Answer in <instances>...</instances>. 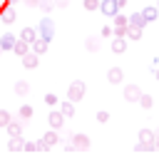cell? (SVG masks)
<instances>
[{"label": "cell", "mask_w": 159, "mask_h": 159, "mask_svg": "<svg viewBox=\"0 0 159 159\" xmlns=\"http://www.w3.org/2000/svg\"><path fill=\"white\" fill-rule=\"evenodd\" d=\"M152 149H157V134L152 129H142L139 142H137V152H152Z\"/></svg>", "instance_id": "6da1fadb"}, {"label": "cell", "mask_w": 159, "mask_h": 159, "mask_svg": "<svg viewBox=\"0 0 159 159\" xmlns=\"http://www.w3.org/2000/svg\"><path fill=\"white\" fill-rule=\"evenodd\" d=\"M84 94H87V84H84L82 80H75V82H70V87H67V97H70L72 102H80Z\"/></svg>", "instance_id": "7a4b0ae2"}, {"label": "cell", "mask_w": 159, "mask_h": 159, "mask_svg": "<svg viewBox=\"0 0 159 159\" xmlns=\"http://www.w3.org/2000/svg\"><path fill=\"white\" fill-rule=\"evenodd\" d=\"M37 32H40V37H45L50 42L55 37V22H52V17H42L40 25H37Z\"/></svg>", "instance_id": "3957f363"}, {"label": "cell", "mask_w": 159, "mask_h": 159, "mask_svg": "<svg viewBox=\"0 0 159 159\" xmlns=\"http://www.w3.org/2000/svg\"><path fill=\"white\" fill-rule=\"evenodd\" d=\"M99 10H102V15H107V17H114V15L122 10V5H119V0H102Z\"/></svg>", "instance_id": "277c9868"}, {"label": "cell", "mask_w": 159, "mask_h": 159, "mask_svg": "<svg viewBox=\"0 0 159 159\" xmlns=\"http://www.w3.org/2000/svg\"><path fill=\"white\" fill-rule=\"evenodd\" d=\"M127 27H129V17H124L122 12H117L114 15V35H119V37L124 35L127 37Z\"/></svg>", "instance_id": "5b68a950"}, {"label": "cell", "mask_w": 159, "mask_h": 159, "mask_svg": "<svg viewBox=\"0 0 159 159\" xmlns=\"http://www.w3.org/2000/svg\"><path fill=\"white\" fill-rule=\"evenodd\" d=\"M47 122H50L52 129H62V127H65V114H62V109H52V112L47 114Z\"/></svg>", "instance_id": "8992f818"}, {"label": "cell", "mask_w": 159, "mask_h": 159, "mask_svg": "<svg viewBox=\"0 0 159 159\" xmlns=\"http://www.w3.org/2000/svg\"><path fill=\"white\" fill-rule=\"evenodd\" d=\"M15 17H17V12H15V7H12L10 2L0 7V20H2L5 25H10V22H15Z\"/></svg>", "instance_id": "52a82bcc"}, {"label": "cell", "mask_w": 159, "mask_h": 159, "mask_svg": "<svg viewBox=\"0 0 159 159\" xmlns=\"http://www.w3.org/2000/svg\"><path fill=\"white\" fill-rule=\"evenodd\" d=\"M122 80H124L122 67H109V70H107V82H109V84H119Z\"/></svg>", "instance_id": "ba28073f"}, {"label": "cell", "mask_w": 159, "mask_h": 159, "mask_svg": "<svg viewBox=\"0 0 159 159\" xmlns=\"http://www.w3.org/2000/svg\"><path fill=\"white\" fill-rule=\"evenodd\" d=\"M139 97H142V89L137 84H127L124 87V99L127 102H139Z\"/></svg>", "instance_id": "9c48e42d"}, {"label": "cell", "mask_w": 159, "mask_h": 159, "mask_svg": "<svg viewBox=\"0 0 159 159\" xmlns=\"http://www.w3.org/2000/svg\"><path fill=\"white\" fill-rule=\"evenodd\" d=\"M15 55H20V57H25L27 52H32V45L27 42V40H22V37H17V42H15V50H12Z\"/></svg>", "instance_id": "30bf717a"}, {"label": "cell", "mask_w": 159, "mask_h": 159, "mask_svg": "<svg viewBox=\"0 0 159 159\" xmlns=\"http://www.w3.org/2000/svg\"><path fill=\"white\" fill-rule=\"evenodd\" d=\"M15 42H17V37L10 35V32H5V35L0 37V52H5V50H15Z\"/></svg>", "instance_id": "8fae6325"}, {"label": "cell", "mask_w": 159, "mask_h": 159, "mask_svg": "<svg viewBox=\"0 0 159 159\" xmlns=\"http://www.w3.org/2000/svg\"><path fill=\"white\" fill-rule=\"evenodd\" d=\"M147 22H149V20L144 17V12H142V10L129 15V25H134V27H142V30H144V27H147Z\"/></svg>", "instance_id": "7c38bea8"}, {"label": "cell", "mask_w": 159, "mask_h": 159, "mask_svg": "<svg viewBox=\"0 0 159 159\" xmlns=\"http://www.w3.org/2000/svg\"><path fill=\"white\" fill-rule=\"evenodd\" d=\"M124 50H127V37H124V35H122V37L114 35V40H112V52H114V55H122Z\"/></svg>", "instance_id": "4fadbf2b"}, {"label": "cell", "mask_w": 159, "mask_h": 159, "mask_svg": "<svg viewBox=\"0 0 159 159\" xmlns=\"http://www.w3.org/2000/svg\"><path fill=\"white\" fill-rule=\"evenodd\" d=\"M37 62H40V55H37V52H27V55L22 57V67H27V70H35Z\"/></svg>", "instance_id": "5bb4252c"}, {"label": "cell", "mask_w": 159, "mask_h": 159, "mask_svg": "<svg viewBox=\"0 0 159 159\" xmlns=\"http://www.w3.org/2000/svg\"><path fill=\"white\" fill-rule=\"evenodd\" d=\"M72 142H75V149H89V137L87 134H72Z\"/></svg>", "instance_id": "9a60e30c"}, {"label": "cell", "mask_w": 159, "mask_h": 159, "mask_svg": "<svg viewBox=\"0 0 159 159\" xmlns=\"http://www.w3.org/2000/svg\"><path fill=\"white\" fill-rule=\"evenodd\" d=\"M20 37H22V40H27V42L32 45V42H35L37 37H40V32H37L35 27H22V32H20Z\"/></svg>", "instance_id": "2e32d148"}, {"label": "cell", "mask_w": 159, "mask_h": 159, "mask_svg": "<svg viewBox=\"0 0 159 159\" xmlns=\"http://www.w3.org/2000/svg\"><path fill=\"white\" fill-rule=\"evenodd\" d=\"M47 47H50V42H47L45 37H37V40L32 42V52H37V55H45Z\"/></svg>", "instance_id": "e0dca14e"}, {"label": "cell", "mask_w": 159, "mask_h": 159, "mask_svg": "<svg viewBox=\"0 0 159 159\" xmlns=\"http://www.w3.org/2000/svg\"><path fill=\"white\" fill-rule=\"evenodd\" d=\"M7 149H10V152H22V149H25V139H22V137H10Z\"/></svg>", "instance_id": "ac0fdd59"}, {"label": "cell", "mask_w": 159, "mask_h": 159, "mask_svg": "<svg viewBox=\"0 0 159 159\" xmlns=\"http://www.w3.org/2000/svg\"><path fill=\"white\" fill-rule=\"evenodd\" d=\"M75 104H77V102H72V99L67 97V99H65V102L60 104V109H62V114H65V117H72V114H75Z\"/></svg>", "instance_id": "d6986e66"}, {"label": "cell", "mask_w": 159, "mask_h": 159, "mask_svg": "<svg viewBox=\"0 0 159 159\" xmlns=\"http://www.w3.org/2000/svg\"><path fill=\"white\" fill-rule=\"evenodd\" d=\"M5 129H7V134H10V137H20V134H22V124H20L17 119H12Z\"/></svg>", "instance_id": "ffe728a7"}, {"label": "cell", "mask_w": 159, "mask_h": 159, "mask_svg": "<svg viewBox=\"0 0 159 159\" xmlns=\"http://www.w3.org/2000/svg\"><path fill=\"white\" fill-rule=\"evenodd\" d=\"M57 132H60V129H50V132H47V134H45V137H42V139H45V144H47V147H55V144H57V142H60V134H57Z\"/></svg>", "instance_id": "44dd1931"}, {"label": "cell", "mask_w": 159, "mask_h": 159, "mask_svg": "<svg viewBox=\"0 0 159 159\" xmlns=\"http://www.w3.org/2000/svg\"><path fill=\"white\" fill-rule=\"evenodd\" d=\"M142 12H144V17H147L149 22H154V20L159 17V7H157V5H149V7H144Z\"/></svg>", "instance_id": "7402d4cb"}, {"label": "cell", "mask_w": 159, "mask_h": 159, "mask_svg": "<svg viewBox=\"0 0 159 159\" xmlns=\"http://www.w3.org/2000/svg\"><path fill=\"white\" fill-rule=\"evenodd\" d=\"M12 89H15V94H17V97H25V94L30 92V84H27L25 80H20V82H15V87H12Z\"/></svg>", "instance_id": "603a6c76"}, {"label": "cell", "mask_w": 159, "mask_h": 159, "mask_svg": "<svg viewBox=\"0 0 159 159\" xmlns=\"http://www.w3.org/2000/svg\"><path fill=\"white\" fill-rule=\"evenodd\" d=\"M127 37H129V40H142V27L129 25V27H127Z\"/></svg>", "instance_id": "cb8c5ba5"}, {"label": "cell", "mask_w": 159, "mask_h": 159, "mask_svg": "<svg viewBox=\"0 0 159 159\" xmlns=\"http://www.w3.org/2000/svg\"><path fill=\"white\" fill-rule=\"evenodd\" d=\"M84 47H87L89 52H97V50H99V37H87V40H84Z\"/></svg>", "instance_id": "d4e9b609"}, {"label": "cell", "mask_w": 159, "mask_h": 159, "mask_svg": "<svg viewBox=\"0 0 159 159\" xmlns=\"http://www.w3.org/2000/svg\"><path fill=\"white\" fill-rule=\"evenodd\" d=\"M17 114H20V119H22V122H27V119L32 117V107H30V104H22Z\"/></svg>", "instance_id": "484cf974"}, {"label": "cell", "mask_w": 159, "mask_h": 159, "mask_svg": "<svg viewBox=\"0 0 159 159\" xmlns=\"http://www.w3.org/2000/svg\"><path fill=\"white\" fill-rule=\"evenodd\" d=\"M139 104H142L144 109H149V107L154 104V99H152V94H144V92H142V97H139Z\"/></svg>", "instance_id": "4316f807"}, {"label": "cell", "mask_w": 159, "mask_h": 159, "mask_svg": "<svg viewBox=\"0 0 159 159\" xmlns=\"http://www.w3.org/2000/svg\"><path fill=\"white\" fill-rule=\"evenodd\" d=\"M12 122V117H10V112L7 109H0V127H7Z\"/></svg>", "instance_id": "83f0119b"}, {"label": "cell", "mask_w": 159, "mask_h": 159, "mask_svg": "<svg viewBox=\"0 0 159 159\" xmlns=\"http://www.w3.org/2000/svg\"><path fill=\"white\" fill-rule=\"evenodd\" d=\"M52 7H57L55 0H40V10H42V12H50Z\"/></svg>", "instance_id": "f1b7e54d"}, {"label": "cell", "mask_w": 159, "mask_h": 159, "mask_svg": "<svg viewBox=\"0 0 159 159\" xmlns=\"http://www.w3.org/2000/svg\"><path fill=\"white\" fill-rule=\"evenodd\" d=\"M102 0H84V10H99Z\"/></svg>", "instance_id": "f546056e"}, {"label": "cell", "mask_w": 159, "mask_h": 159, "mask_svg": "<svg viewBox=\"0 0 159 159\" xmlns=\"http://www.w3.org/2000/svg\"><path fill=\"white\" fill-rule=\"evenodd\" d=\"M97 122H99V124H107V122H109V112L99 109V112H97Z\"/></svg>", "instance_id": "4dcf8cb0"}, {"label": "cell", "mask_w": 159, "mask_h": 159, "mask_svg": "<svg viewBox=\"0 0 159 159\" xmlns=\"http://www.w3.org/2000/svg\"><path fill=\"white\" fill-rule=\"evenodd\" d=\"M45 104L55 107V104H57V94H52V92H50V94H45Z\"/></svg>", "instance_id": "1f68e13d"}, {"label": "cell", "mask_w": 159, "mask_h": 159, "mask_svg": "<svg viewBox=\"0 0 159 159\" xmlns=\"http://www.w3.org/2000/svg\"><path fill=\"white\" fill-rule=\"evenodd\" d=\"M109 35H114V25H112V27H109V25L102 27V37H109Z\"/></svg>", "instance_id": "d6a6232c"}, {"label": "cell", "mask_w": 159, "mask_h": 159, "mask_svg": "<svg viewBox=\"0 0 159 159\" xmlns=\"http://www.w3.org/2000/svg\"><path fill=\"white\" fill-rule=\"evenodd\" d=\"M25 152H37V142H25Z\"/></svg>", "instance_id": "836d02e7"}, {"label": "cell", "mask_w": 159, "mask_h": 159, "mask_svg": "<svg viewBox=\"0 0 159 159\" xmlns=\"http://www.w3.org/2000/svg\"><path fill=\"white\" fill-rule=\"evenodd\" d=\"M25 5H30V7H40V0H22Z\"/></svg>", "instance_id": "e575fe53"}, {"label": "cell", "mask_w": 159, "mask_h": 159, "mask_svg": "<svg viewBox=\"0 0 159 159\" xmlns=\"http://www.w3.org/2000/svg\"><path fill=\"white\" fill-rule=\"evenodd\" d=\"M67 2H70V0H55V5H57V7H67Z\"/></svg>", "instance_id": "d590c367"}, {"label": "cell", "mask_w": 159, "mask_h": 159, "mask_svg": "<svg viewBox=\"0 0 159 159\" xmlns=\"http://www.w3.org/2000/svg\"><path fill=\"white\" fill-rule=\"evenodd\" d=\"M154 77H157V80H159V65H157V67H154Z\"/></svg>", "instance_id": "8d00e7d4"}, {"label": "cell", "mask_w": 159, "mask_h": 159, "mask_svg": "<svg viewBox=\"0 0 159 159\" xmlns=\"http://www.w3.org/2000/svg\"><path fill=\"white\" fill-rule=\"evenodd\" d=\"M154 134H157V149H159V129H157V132H154Z\"/></svg>", "instance_id": "74e56055"}, {"label": "cell", "mask_w": 159, "mask_h": 159, "mask_svg": "<svg viewBox=\"0 0 159 159\" xmlns=\"http://www.w3.org/2000/svg\"><path fill=\"white\" fill-rule=\"evenodd\" d=\"M119 5H122V7H124V5H127V0H119Z\"/></svg>", "instance_id": "f35d334b"}, {"label": "cell", "mask_w": 159, "mask_h": 159, "mask_svg": "<svg viewBox=\"0 0 159 159\" xmlns=\"http://www.w3.org/2000/svg\"><path fill=\"white\" fill-rule=\"evenodd\" d=\"M7 2H10V5H15V2H17V0H7Z\"/></svg>", "instance_id": "ab89813d"}, {"label": "cell", "mask_w": 159, "mask_h": 159, "mask_svg": "<svg viewBox=\"0 0 159 159\" xmlns=\"http://www.w3.org/2000/svg\"><path fill=\"white\" fill-rule=\"evenodd\" d=\"M157 7H159V0H157Z\"/></svg>", "instance_id": "60d3db41"}]
</instances>
